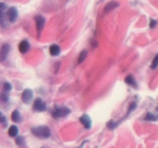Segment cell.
I'll list each match as a JSON object with an SVG mask.
<instances>
[{
    "mask_svg": "<svg viewBox=\"0 0 158 148\" xmlns=\"http://www.w3.org/2000/svg\"><path fill=\"white\" fill-rule=\"evenodd\" d=\"M29 48H30L29 43L26 39L23 40L19 43V51L22 53H26V52H27L29 51Z\"/></svg>",
    "mask_w": 158,
    "mask_h": 148,
    "instance_id": "cell-10",
    "label": "cell"
},
{
    "mask_svg": "<svg viewBox=\"0 0 158 148\" xmlns=\"http://www.w3.org/2000/svg\"><path fill=\"white\" fill-rule=\"evenodd\" d=\"M31 131L32 134L38 138H49L51 135L50 129L46 126H35L32 128Z\"/></svg>",
    "mask_w": 158,
    "mask_h": 148,
    "instance_id": "cell-1",
    "label": "cell"
},
{
    "mask_svg": "<svg viewBox=\"0 0 158 148\" xmlns=\"http://www.w3.org/2000/svg\"><path fill=\"white\" fill-rule=\"evenodd\" d=\"M87 53H88V52H87V50H86V49H83V50L80 52V56H79V57H78V63H82L83 61H84V60L86 58V56H87Z\"/></svg>",
    "mask_w": 158,
    "mask_h": 148,
    "instance_id": "cell-15",
    "label": "cell"
},
{
    "mask_svg": "<svg viewBox=\"0 0 158 148\" xmlns=\"http://www.w3.org/2000/svg\"><path fill=\"white\" fill-rule=\"evenodd\" d=\"M35 23H36V29L37 32H38V36H40V33L43 31V28L45 26V23H46V20L41 15H38L35 17Z\"/></svg>",
    "mask_w": 158,
    "mask_h": 148,
    "instance_id": "cell-8",
    "label": "cell"
},
{
    "mask_svg": "<svg viewBox=\"0 0 158 148\" xmlns=\"http://www.w3.org/2000/svg\"><path fill=\"white\" fill-rule=\"evenodd\" d=\"M157 60H158V56H157V55H156V56H155V57H154V60H153L152 64H151V69H156V68H157V63H158Z\"/></svg>",
    "mask_w": 158,
    "mask_h": 148,
    "instance_id": "cell-19",
    "label": "cell"
},
{
    "mask_svg": "<svg viewBox=\"0 0 158 148\" xmlns=\"http://www.w3.org/2000/svg\"><path fill=\"white\" fill-rule=\"evenodd\" d=\"M145 120H149V121H157V118L156 117L155 115H154V114L151 113H148L146 117H145Z\"/></svg>",
    "mask_w": 158,
    "mask_h": 148,
    "instance_id": "cell-18",
    "label": "cell"
},
{
    "mask_svg": "<svg viewBox=\"0 0 158 148\" xmlns=\"http://www.w3.org/2000/svg\"><path fill=\"white\" fill-rule=\"evenodd\" d=\"M80 122H81L82 124L85 126L86 129H89L91 127V124H92V121H91V119L87 114H83L81 117L80 118Z\"/></svg>",
    "mask_w": 158,
    "mask_h": 148,
    "instance_id": "cell-9",
    "label": "cell"
},
{
    "mask_svg": "<svg viewBox=\"0 0 158 148\" xmlns=\"http://www.w3.org/2000/svg\"><path fill=\"white\" fill-rule=\"evenodd\" d=\"M6 15H7L8 19L10 23H14L18 17V10L15 7L9 8V9H7Z\"/></svg>",
    "mask_w": 158,
    "mask_h": 148,
    "instance_id": "cell-6",
    "label": "cell"
},
{
    "mask_svg": "<svg viewBox=\"0 0 158 148\" xmlns=\"http://www.w3.org/2000/svg\"><path fill=\"white\" fill-rule=\"evenodd\" d=\"M6 12H7V6L5 3L0 2V24L2 27H6Z\"/></svg>",
    "mask_w": 158,
    "mask_h": 148,
    "instance_id": "cell-3",
    "label": "cell"
},
{
    "mask_svg": "<svg viewBox=\"0 0 158 148\" xmlns=\"http://www.w3.org/2000/svg\"><path fill=\"white\" fill-rule=\"evenodd\" d=\"M49 52L53 56H57L60 53V47L56 44H53L49 47Z\"/></svg>",
    "mask_w": 158,
    "mask_h": 148,
    "instance_id": "cell-12",
    "label": "cell"
},
{
    "mask_svg": "<svg viewBox=\"0 0 158 148\" xmlns=\"http://www.w3.org/2000/svg\"><path fill=\"white\" fill-rule=\"evenodd\" d=\"M32 109L35 112H43L46 109V103L43 101L40 98L35 99V102L32 106Z\"/></svg>",
    "mask_w": 158,
    "mask_h": 148,
    "instance_id": "cell-4",
    "label": "cell"
},
{
    "mask_svg": "<svg viewBox=\"0 0 158 148\" xmlns=\"http://www.w3.org/2000/svg\"><path fill=\"white\" fill-rule=\"evenodd\" d=\"M8 133H9V135L10 136V137H16V136H18L19 134L18 127H17L16 126H15V125H12V126H11L10 127H9Z\"/></svg>",
    "mask_w": 158,
    "mask_h": 148,
    "instance_id": "cell-14",
    "label": "cell"
},
{
    "mask_svg": "<svg viewBox=\"0 0 158 148\" xmlns=\"http://www.w3.org/2000/svg\"><path fill=\"white\" fill-rule=\"evenodd\" d=\"M32 97H33V92L32 89H26L23 90V94H22V100L23 103L28 104L32 101Z\"/></svg>",
    "mask_w": 158,
    "mask_h": 148,
    "instance_id": "cell-5",
    "label": "cell"
},
{
    "mask_svg": "<svg viewBox=\"0 0 158 148\" xmlns=\"http://www.w3.org/2000/svg\"><path fill=\"white\" fill-rule=\"evenodd\" d=\"M15 143L20 146H25V144H26L25 138L22 137V136H18V137H16V139H15Z\"/></svg>",
    "mask_w": 158,
    "mask_h": 148,
    "instance_id": "cell-17",
    "label": "cell"
},
{
    "mask_svg": "<svg viewBox=\"0 0 158 148\" xmlns=\"http://www.w3.org/2000/svg\"><path fill=\"white\" fill-rule=\"evenodd\" d=\"M11 118H12V120L14 123H19V122L21 121V115H20V113L17 109H15V110H14L12 112Z\"/></svg>",
    "mask_w": 158,
    "mask_h": 148,
    "instance_id": "cell-13",
    "label": "cell"
},
{
    "mask_svg": "<svg viewBox=\"0 0 158 148\" xmlns=\"http://www.w3.org/2000/svg\"><path fill=\"white\" fill-rule=\"evenodd\" d=\"M85 142H86V141H83V143H82V144H81V146H80V147H79V148H82V147H83V144H84V143H85Z\"/></svg>",
    "mask_w": 158,
    "mask_h": 148,
    "instance_id": "cell-25",
    "label": "cell"
},
{
    "mask_svg": "<svg viewBox=\"0 0 158 148\" xmlns=\"http://www.w3.org/2000/svg\"><path fill=\"white\" fill-rule=\"evenodd\" d=\"M125 83H127V84L129 85H131V86H137V83H136L135 80H134V78L131 75L127 76L125 78Z\"/></svg>",
    "mask_w": 158,
    "mask_h": 148,
    "instance_id": "cell-16",
    "label": "cell"
},
{
    "mask_svg": "<svg viewBox=\"0 0 158 148\" xmlns=\"http://www.w3.org/2000/svg\"><path fill=\"white\" fill-rule=\"evenodd\" d=\"M9 51H10L9 45L8 43H4L0 49V62H3L6 60Z\"/></svg>",
    "mask_w": 158,
    "mask_h": 148,
    "instance_id": "cell-7",
    "label": "cell"
},
{
    "mask_svg": "<svg viewBox=\"0 0 158 148\" xmlns=\"http://www.w3.org/2000/svg\"><path fill=\"white\" fill-rule=\"evenodd\" d=\"M0 123H6V120L5 117H0Z\"/></svg>",
    "mask_w": 158,
    "mask_h": 148,
    "instance_id": "cell-24",
    "label": "cell"
},
{
    "mask_svg": "<svg viewBox=\"0 0 158 148\" xmlns=\"http://www.w3.org/2000/svg\"><path fill=\"white\" fill-rule=\"evenodd\" d=\"M2 99L3 101L7 102L8 100H9V96H8V94L6 93V92H3V93L2 94Z\"/></svg>",
    "mask_w": 158,
    "mask_h": 148,
    "instance_id": "cell-22",
    "label": "cell"
},
{
    "mask_svg": "<svg viewBox=\"0 0 158 148\" xmlns=\"http://www.w3.org/2000/svg\"><path fill=\"white\" fill-rule=\"evenodd\" d=\"M71 113L70 109L67 107H57L55 110L52 112V117L55 118H60V117H65L69 115Z\"/></svg>",
    "mask_w": 158,
    "mask_h": 148,
    "instance_id": "cell-2",
    "label": "cell"
},
{
    "mask_svg": "<svg viewBox=\"0 0 158 148\" xmlns=\"http://www.w3.org/2000/svg\"><path fill=\"white\" fill-rule=\"evenodd\" d=\"M156 26H157V21H156V20L152 19V18H151V22H150V27H151V28H154Z\"/></svg>",
    "mask_w": 158,
    "mask_h": 148,
    "instance_id": "cell-23",
    "label": "cell"
},
{
    "mask_svg": "<svg viewBox=\"0 0 158 148\" xmlns=\"http://www.w3.org/2000/svg\"><path fill=\"white\" fill-rule=\"evenodd\" d=\"M137 108V104H136V103H131V105H130L129 106V109H128V113L127 114V116L129 115L130 113H131L132 111H134V109Z\"/></svg>",
    "mask_w": 158,
    "mask_h": 148,
    "instance_id": "cell-20",
    "label": "cell"
},
{
    "mask_svg": "<svg viewBox=\"0 0 158 148\" xmlns=\"http://www.w3.org/2000/svg\"><path fill=\"white\" fill-rule=\"evenodd\" d=\"M119 6V3L117 2H108L107 4L106 5V6H105L104 8V12H106V13H108V12H111L112 10H114V9H116V8H117Z\"/></svg>",
    "mask_w": 158,
    "mask_h": 148,
    "instance_id": "cell-11",
    "label": "cell"
},
{
    "mask_svg": "<svg viewBox=\"0 0 158 148\" xmlns=\"http://www.w3.org/2000/svg\"><path fill=\"white\" fill-rule=\"evenodd\" d=\"M4 89H5V90H6V91L11 90V89H12V85H11L9 83H6L4 84Z\"/></svg>",
    "mask_w": 158,
    "mask_h": 148,
    "instance_id": "cell-21",
    "label": "cell"
}]
</instances>
